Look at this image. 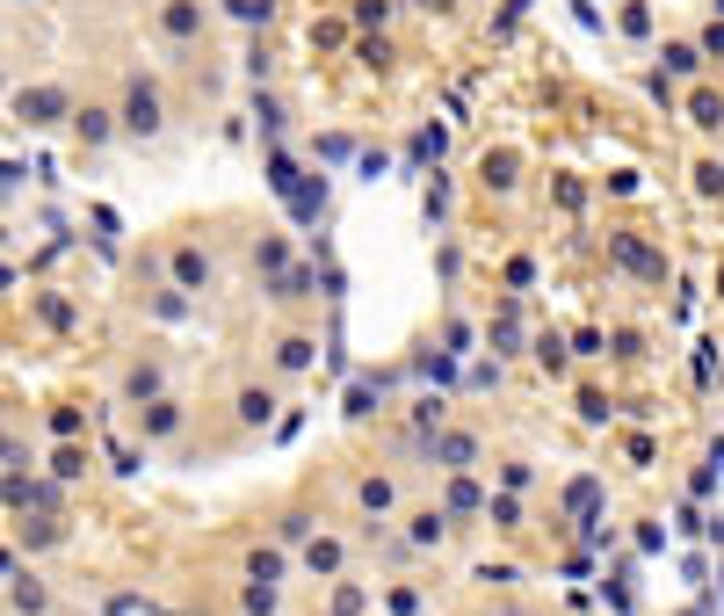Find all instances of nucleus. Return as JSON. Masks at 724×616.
<instances>
[{
    "label": "nucleus",
    "instance_id": "2",
    "mask_svg": "<svg viewBox=\"0 0 724 616\" xmlns=\"http://www.w3.org/2000/svg\"><path fill=\"white\" fill-rule=\"evenodd\" d=\"M449 508H406L398 515V551H406V559H435V551L449 544Z\"/></svg>",
    "mask_w": 724,
    "mask_h": 616
},
{
    "label": "nucleus",
    "instance_id": "22",
    "mask_svg": "<svg viewBox=\"0 0 724 616\" xmlns=\"http://www.w3.org/2000/svg\"><path fill=\"white\" fill-rule=\"evenodd\" d=\"M52 479H58V486H73V479H87V450H73V442H66V450L52 458Z\"/></svg>",
    "mask_w": 724,
    "mask_h": 616
},
{
    "label": "nucleus",
    "instance_id": "3",
    "mask_svg": "<svg viewBox=\"0 0 724 616\" xmlns=\"http://www.w3.org/2000/svg\"><path fill=\"white\" fill-rule=\"evenodd\" d=\"M297 573H311V581H341V573H348V544L333 537V529H311L305 544H297Z\"/></svg>",
    "mask_w": 724,
    "mask_h": 616
},
{
    "label": "nucleus",
    "instance_id": "13",
    "mask_svg": "<svg viewBox=\"0 0 724 616\" xmlns=\"http://www.w3.org/2000/svg\"><path fill=\"white\" fill-rule=\"evenodd\" d=\"M232 414H240V428H268V421H276V392H268V385H240Z\"/></svg>",
    "mask_w": 724,
    "mask_h": 616
},
{
    "label": "nucleus",
    "instance_id": "32",
    "mask_svg": "<svg viewBox=\"0 0 724 616\" xmlns=\"http://www.w3.org/2000/svg\"><path fill=\"white\" fill-rule=\"evenodd\" d=\"M717 290H724V268H717Z\"/></svg>",
    "mask_w": 724,
    "mask_h": 616
},
{
    "label": "nucleus",
    "instance_id": "33",
    "mask_svg": "<svg viewBox=\"0 0 724 616\" xmlns=\"http://www.w3.org/2000/svg\"><path fill=\"white\" fill-rule=\"evenodd\" d=\"M15 8H30V0H15Z\"/></svg>",
    "mask_w": 724,
    "mask_h": 616
},
{
    "label": "nucleus",
    "instance_id": "19",
    "mask_svg": "<svg viewBox=\"0 0 724 616\" xmlns=\"http://www.w3.org/2000/svg\"><path fill=\"white\" fill-rule=\"evenodd\" d=\"M240 602H246V616H276V609H283V587L246 581V587H240Z\"/></svg>",
    "mask_w": 724,
    "mask_h": 616
},
{
    "label": "nucleus",
    "instance_id": "9",
    "mask_svg": "<svg viewBox=\"0 0 724 616\" xmlns=\"http://www.w3.org/2000/svg\"><path fill=\"white\" fill-rule=\"evenodd\" d=\"M160 30H167L174 44H196V36H204V0H160Z\"/></svg>",
    "mask_w": 724,
    "mask_h": 616
},
{
    "label": "nucleus",
    "instance_id": "4",
    "mask_svg": "<svg viewBox=\"0 0 724 616\" xmlns=\"http://www.w3.org/2000/svg\"><path fill=\"white\" fill-rule=\"evenodd\" d=\"M428 458H435V472H479V436L471 428H435L428 436Z\"/></svg>",
    "mask_w": 724,
    "mask_h": 616
},
{
    "label": "nucleus",
    "instance_id": "5",
    "mask_svg": "<svg viewBox=\"0 0 724 616\" xmlns=\"http://www.w3.org/2000/svg\"><path fill=\"white\" fill-rule=\"evenodd\" d=\"M355 508L370 515V522H392V515L406 508V501H398V479L392 472H362L355 479Z\"/></svg>",
    "mask_w": 724,
    "mask_h": 616
},
{
    "label": "nucleus",
    "instance_id": "18",
    "mask_svg": "<svg viewBox=\"0 0 724 616\" xmlns=\"http://www.w3.org/2000/svg\"><path fill=\"white\" fill-rule=\"evenodd\" d=\"M479 182L507 196V189H515V153H485V160H479Z\"/></svg>",
    "mask_w": 724,
    "mask_h": 616
},
{
    "label": "nucleus",
    "instance_id": "15",
    "mask_svg": "<svg viewBox=\"0 0 724 616\" xmlns=\"http://www.w3.org/2000/svg\"><path fill=\"white\" fill-rule=\"evenodd\" d=\"M73 131H80L87 145H109V139H117V109H102V102L73 109Z\"/></svg>",
    "mask_w": 724,
    "mask_h": 616
},
{
    "label": "nucleus",
    "instance_id": "30",
    "mask_svg": "<svg viewBox=\"0 0 724 616\" xmlns=\"http://www.w3.org/2000/svg\"><path fill=\"white\" fill-rule=\"evenodd\" d=\"M414 8H428V15H449V8H457V0H414Z\"/></svg>",
    "mask_w": 724,
    "mask_h": 616
},
{
    "label": "nucleus",
    "instance_id": "24",
    "mask_svg": "<svg viewBox=\"0 0 724 616\" xmlns=\"http://www.w3.org/2000/svg\"><path fill=\"white\" fill-rule=\"evenodd\" d=\"M355 22L362 30H384L392 22V0H355Z\"/></svg>",
    "mask_w": 724,
    "mask_h": 616
},
{
    "label": "nucleus",
    "instance_id": "7",
    "mask_svg": "<svg viewBox=\"0 0 724 616\" xmlns=\"http://www.w3.org/2000/svg\"><path fill=\"white\" fill-rule=\"evenodd\" d=\"M160 392H167V363H160V355H139V363L123 370V399H131V406L160 399Z\"/></svg>",
    "mask_w": 724,
    "mask_h": 616
},
{
    "label": "nucleus",
    "instance_id": "6",
    "mask_svg": "<svg viewBox=\"0 0 724 616\" xmlns=\"http://www.w3.org/2000/svg\"><path fill=\"white\" fill-rule=\"evenodd\" d=\"M182 421H189V406L174 399V392H160V399L139 406V436L145 442H174V436H182Z\"/></svg>",
    "mask_w": 724,
    "mask_h": 616
},
{
    "label": "nucleus",
    "instance_id": "26",
    "mask_svg": "<svg viewBox=\"0 0 724 616\" xmlns=\"http://www.w3.org/2000/svg\"><path fill=\"white\" fill-rule=\"evenodd\" d=\"M667 66L673 73H695V66H703V52H695V44H667Z\"/></svg>",
    "mask_w": 724,
    "mask_h": 616
},
{
    "label": "nucleus",
    "instance_id": "10",
    "mask_svg": "<svg viewBox=\"0 0 724 616\" xmlns=\"http://www.w3.org/2000/svg\"><path fill=\"white\" fill-rule=\"evenodd\" d=\"M608 254H616V262L630 268V276H652V283L667 276V262H659V254H652V246L638 240V232H616V240H608Z\"/></svg>",
    "mask_w": 724,
    "mask_h": 616
},
{
    "label": "nucleus",
    "instance_id": "1",
    "mask_svg": "<svg viewBox=\"0 0 724 616\" xmlns=\"http://www.w3.org/2000/svg\"><path fill=\"white\" fill-rule=\"evenodd\" d=\"M160 123H167L160 88L145 80V73H131V88H123V102H117V131L123 139H160Z\"/></svg>",
    "mask_w": 724,
    "mask_h": 616
},
{
    "label": "nucleus",
    "instance_id": "27",
    "mask_svg": "<svg viewBox=\"0 0 724 616\" xmlns=\"http://www.w3.org/2000/svg\"><path fill=\"white\" fill-rule=\"evenodd\" d=\"M449 508H485V501H479V486H471L464 472H457V486H449Z\"/></svg>",
    "mask_w": 724,
    "mask_h": 616
},
{
    "label": "nucleus",
    "instance_id": "11",
    "mask_svg": "<svg viewBox=\"0 0 724 616\" xmlns=\"http://www.w3.org/2000/svg\"><path fill=\"white\" fill-rule=\"evenodd\" d=\"M210 283H218V268L204 246H174V290H210Z\"/></svg>",
    "mask_w": 724,
    "mask_h": 616
},
{
    "label": "nucleus",
    "instance_id": "17",
    "mask_svg": "<svg viewBox=\"0 0 724 616\" xmlns=\"http://www.w3.org/2000/svg\"><path fill=\"white\" fill-rule=\"evenodd\" d=\"M479 515H485L493 529H522V493H507V486H501V493H485V508H479Z\"/></svg>",
    "mask_w": 724,
    "mask_h": 616
},
{
    "label": "nucleus",
    "instance_id": "23",
    "mask_svg": "<svg viewBox=\"0 0 724 616\" xmlns=\"http://www.w3.org/2000/svg\"><path fill=\"white\" fill-rule=\"evenodd\" d=\"M58 537H66V522H22V551H44Z\"/></svg>",
    "mask_w": 724,
    "mask_h": 616
},
{
    "label": "nucleus",
    "instance_id": "28",
    "mask_svg": "<svg viewBox=\"0 0 724 616\" xmlns=\"http://www.w3.org/2000/svg\"><path fill=\"white\" fill-rule=\"evenodd\" d=\"M355 58H362V66H384L392 52H384V36H362V44H355Z\"/></svg>",
    "mask_w": 724,
    "mask_h": 616
},
{
    "label": "nucleus",
    "instance_id": "14",
    "mask_svg": "<svg viewBox=\"0 0 724 616\" xmlns=\"http://www.w3.org/2000/svg\"><path fill=\"white\" fill-rule=\"evenodd\" d=\"M311 363H319V341H311V334H283L276 341V370H283V377H305Z\"/></svg>",
    "mask_w": 724,
    "mask_h": 616
},
{
    "label": "nucleus",
    "instance_id": "31",
    "mask_svg": "<svg viewBox=\"0 0 724 616\" xmlns=\"http://www.w3.org/2000/svg\"><path fill=\"white\" fill-rule=\"evenodd\" d=\"M8 458H15V442H8V436H0V464H8Z\"/></svg>",
    "mask_w": 724,
    "mask_h": 616
},
{
    "label": "nucleus",
    "instance_id": "29",
    "mask_svg": "<svg viewBox=\"0 0 724 616\" xmlns=\"http://www.w3.org/2000/svg\"><path fill=\"white\" fill-rule=\"evenodd\" d=\"M420 609V587H392V616H414Z\"/></svg>",
    "mask_w": 724,
    "mask_h": 616
},
{
    "label": "nucleus",
    "instance_id": "25",
    "mask_svg": "<svg viewBox=\"0 0 724 616\" xmlns=\"http://www.w3.org/2000/svg\"><path fill=\"white\" fill-rule=\"evenodd\" d=\"M529 479H536V472H529L522 458H507V464H501V486H507V493H529Z\"/></svg>",
    "mask_w": 724,
    "mask_h": 616
},
{
    "label": "nucleus",
    "instance_id": "12",
    "mask_svg": "<svg viewBox=\"0 0 724 616\" xmlns=\"http://www.w3.org/2000/svg\"><path fill=\"white\" fill-rule=\"evenodd\" d=\"M8 609L15 616H52V587L36 581V573H15V581H8Z\"/></svg>",
    "mask_w": 724,
    "mask_h": 616
},
{
    "label": "nucleus",
    "instance_id": "8",
    "mask_svg": "<svg viewBox=\"0 0 724 616\" xmlns=\"http://www.w3.org/2000/svg\"><path fill=\"white\" fill-rule=\"evenodd\" d=\"M15 109H22V123H58V117H73V95L66 88H22Z\"/></svg>",
    "mask_w": 724,
    "mask_h": 616
},
{
    "label": "nucleus",
    "instance_id": "21",
    "mask_svg": "<svg viewBox=\"0 0 724 616\" xmlns=\"http://www.w3.org/2000/svg\"><path fill=\"white\" fill-rule=\"evenodd\" d=\"M695 131H724V102H717V95H710V88H695Z\"/></svg>",
    "mask_w": 724,
    "mask_h": 616
},
{
    "label": "nucleus",
    "instance_id": "20",
    "mask_svg": "<svg viewBox=\"0 0 724 616\" xmlns=\"http://www.w3.org/2000/svg\"><path fill=\"white\" fill-rule=\"evenodd\" d=\"M695 196H703V204L724 196V160H695Z\"/></svg>",
    "mask_w": 724,
    "mask_h": 616
},
{
    "label": "nucleus",
    "instance_id": "16",
    "mask_svg": "<svg viewBox=\"0 0 724 616\" xmlns=\"http://www.w3.org/2000/svg\"><path fill=\"white\" fill-rule=\"evenodd\" d=\"M283 573H290V559H283L276 544H261V551H246V581H268V587H283Z\"/></svg>",
    "mask_w": 724,
    "mask_h": 616
}]
</instances>
